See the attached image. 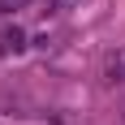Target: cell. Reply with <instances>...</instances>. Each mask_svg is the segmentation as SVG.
I'll return each mask as SVG.
<instances>
[{"label": "cell", "instance_id": "6da1fadb", "mask_svg": "<svg viewBox=\"0 0 125 125\" xmlns=\"http://www.w3.org/2000/svg\"><path fill=\"white\" fill-rule=\"evenodd\" d=\"M104 82L125 86V48H112L108 56H104Z\"/></svg>", "mask_w": 125, "mask_h": 125}, {"label": "cell", "instance_id": "7a4b0ae2", "mask_svg": "<svg viewBox=\"0 0 125 125\" xmlns=\"http://www.w3.org/2000/svg\"><path fill=\"white\" fill-rule=\"evenodd\" d=\"M26 48V30L22 26H4L0 30V52H22Z\"/></svg>", "mask_w": 125, "mask_h": 125}, {"label": "cell", "instance_id": "3957f363", "mask_svg": "<svg viewBox=\"0 0 125 125\" xmlns=\"http://www.w3.org/2000/svg\"><path fill=\"white\" fill-rule=\"evenodd\" d=\"M73 0H48V13H61V9H69Z\"/></svg>", "mask_w": 125, "mask_h": 125}]
</instances>
